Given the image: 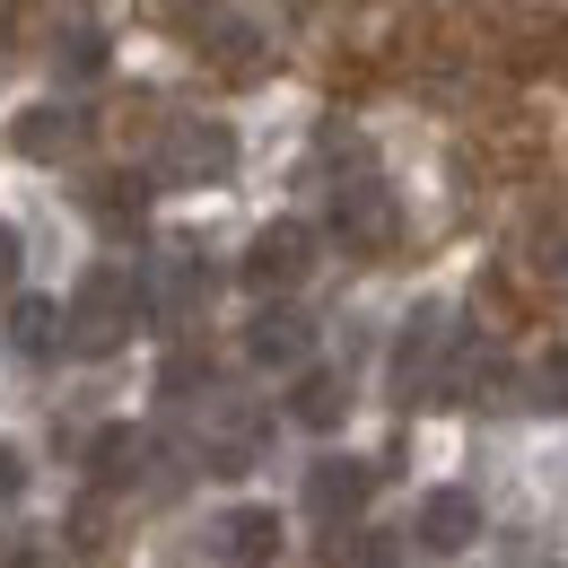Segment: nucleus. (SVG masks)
Listing matches in <instances>:
<instances>
[{
	"mask_svg": "<svg viewBox=\"0 0 568 568\" xmlns=\"http://www.w3.org/2000/svg\"><path fill=\"white\" fill-rule=\"evenodd\" d=\"M9 272H18V236L0 227V281H9Z\"/></svg>",
	"mask_w": 568,
	"mask_h": 568,
	"instance_id": "4be33fe9",
	"label": "nucleus"
},
{
	"mask_svg": "<svg viewBox=\"0 0 568 568\" xmlns=\"http://www.w3.org/2000/svg\"><path fill=\"white\" fill-rule=\"evenodd\" d=\"M9 141L27 149V158H71V149L88 141V114H79V105H36V114H18Z\"/></svg>",
	"mask_w": 568,
	"mask_h": 568,
	"instance_id": "9d476101",
	"label": "nucleus"
},
{
	"mask_svg": "<svg viewBox=\"0 0 568 568\" xmlns=\"http://www.w3.org/2000/svg\"><path fill=\"white\" fill-rule=\"evenodd\" d=\"M227 158H236V141H227L219 123L175 114V123H166V141H158V175H166V184H219V175H227Z\"/></svg>",
	"mask_w": 568,
	"mask_h": 568,
	"instance_id": "f03ea898",
	"label": "nucleus"
},
{
	"mask_svg": "<svg viewBox=\"0 0 568 568\" xmlns=\"http://www.w3.org/2000/svg\"><path fill=\"white\" fill-rule=\"evenodd\" d=\"M132 455H141V428H97L88 437V473L97 481H132Z\"/></svg>",
	"mask_w": 568,
	"mask_h": 568,
	"instance_id": "dca6fc26",
	"label": "nucleus"
},
{
	"mask_svg": "<svg viewBox=\"0 0 568 568\" xmlns=\"http://www.w3.org/2000/svg\"><path fill=\"white\" fill-rule=\"evenodd\" d=\"M342 412H351V385H342L333 367H306V376L288 385V420L297 428H342Z\"/></svg>",
	"mask_w": 568,
	"mask_h": 568,
	"instance_id": "f8f14e48",
	"label": "nucleus"
},
{
	"mask_svg": "<svg viewBox=\"0 0 568 568\" xmlns=\"http://www.w3.org/2000/svg\"><path fill=\"white\" fill-rule=\"evenodd\" d=\"M376 490V464H358V455H324V464H306V516L315 525H351L358 507Z\"/></svg>",
	"mask_w": 568,
	"mask_h": 568,
	"instance_id": "7ed1b4c3",
	"label": "nucleus"
},
{
	"mask_svg": "<svg viewBox=\"0 0 568 568\" xmlns=\"http://www.w3.org/2000/svg\"><path fill=\"white\" fill-rule=\"evenodd\" d=\"M542 403H560V412H568V351L542 367Z\"/></svg>",
	"mask_w": 568,
	"mask_h": 568,
	"instance_id": "aec40b11",
	"label": "nucleus"
},
{
	"mask_svg": "<svg viewBox=\"0 0 568 568\" xmlns=\"http://www.w3.org/2000/svg\"><path fill=\"white\" fill-rule=\"evenodd\" d=\"M0 568H44V551H36V534H0Z\"/></svg>",
	"mask_w": 568,
	"mask_h": 568,
	"instance_id": "6ab92c4d",
	"label": "nucleus"
},
{
	"mask_svg": "<svg viewBox=\"0 0 568 568\" xmlns=\"http://www.w3.org/2000/svg\"><path fill=\"white\" fill-rule=\"evenodd\" d=\"M88 211H97V219H114V227H141L149 184H141V175H105V184H88Z\"/></svg>",
	"mask_w": 568,
	"mask_h": 568,
	"instance_id": "2eb2a0df",
	"label": "nucleus"
},
{
	"mask_svg": "<svg viewBox=\"0 0 568 568\" xmlns=\"http://www.w3.org/2000/svg\"><path fill=\"white\" fill-rule=\"evenodd\" d=\"M141 324V272L132 263H97L88 281H79V297L62 306V351H114L123 333Z\"/></svg>",
	"mask_w": 568,
	"mask_h": 568,
	"instance_id": "f257e3e1",
	"label": "nucleus"
},
{
	"mask_svg": "<svg viewBox=\"0 0 568 568\" xmlns=\"http://www.w3.org/2000/svg\"><path fill=\"white\" fill-rule=\"evenodd\" d=\"M455 342V324H446V306H420L412 324H403V342H394V385L403 394H437V351Z\"/></svg>",
	"mask_w": 568,
	"mask_h": 568,
	"instance_id": "39448f33",
	"label": "nucleus"
},
{
	"mask_svg": "<svg viewBox=\"0 0 568 568\" xmlns=\"http://www.w3.org/2000/svg\"><path fill=\"white\" fill-rule=\"evenodd\" d=\"M315 263V227L306 219H272L254 245H245V288H288Z\"/></svg>",
	"mask_w": 568,
	"mask_h": 568,
	"instance_id": "20e7f679",
	"label": "nucleus"
},
{
	"mask_svg": "<svg viewBox=\"0 0 568 568\" xmlns=\"http://www.w3.org/2000/svg\"><path fill=\"white\" fill-rule=\"evenodd\" d=\"M219 560L227 568H272L281 560V516L272 507H227L219 516Z\"/></svg>",
	"mask_w": 568,
	"mask_h": 568,
	"instance_id": "423d86ee",
	"label": "nucleus"
},
{
	"mask_svg": "<svg viewBox=\"0 0 568 568\" xmlns=\"http://www.w3.org/2000/svg\"><path fill=\"white\" fill-rule=\"evenodd\" d=\"M158 297V315H175V324H193L202 315V297H211V272L193 263V254H166L158 263V281H141V306Z\"/></svg>",
	"mask_w": 568,
	"mask_h": 568,
	"instance_id": "1a4fd4ad",
	"label": "nucleus"
},
{
	"mask_svg": "<svg viewBox=\"0 0 568 568\" xmlns=\"http://www.w3.org/2000/svg\"><path fill=\"white\" fill-rule=\"evenodd\" d=\"M263 455V420L254 412H219V428H211V455H202V473H245Z\"/></svg>",
	"mask_w": 568,
	"mask_h": 568,
	"instance_id": "ddd939ff",
	"label": "nucleus"
},
{
	"mask_svg": "<svg viewBox=\"0 0 568 568\" xmlns=\"http://www.w3.org/2000/svg\"><path fill=\"white\" fill-rule=\"evenodd\" d=\"M333 227H342L351 245H385V236H394V193H385V184H342Z\"/></svg>",
	"mask_w": 568,
	"mask_h": 568,
	"instance_id": "9b49d317",
	"label": "nucleus"
},
{
	"mask_svg": "<svg viewBox=\"0 0 568 568\" xmlns=\"http://www.w3.org/2000/svg\"><path fill=\"white\" fill-rule=\"evenodd\" d=\"M202 376H211V367H202V358L184 351V358H166V376H158V394H166V403H175V394H193V385H202Z\"/></svg>",
	"mask_w": 568,
	"mask_h": 568,
	"instance_id": "a211bd4d",
	"label": "nucleus"
},
{
	"mask_svg": "<svg viewBox=\"0 0 568 568\" xmlns=\"http://www.w3.org/2000/svg\"><path fill=\"white\" fill-rule=\"evenodd\" d=\"M9 342H18V358H53L62 351V306L53 297H18L9 306Z\"/></svg>",
	"mask_w": 568,
	"mask_h": 568,
	"instance_id": "4468645a",
	"label": "nucleus"
},
{
	"mask_svg": "<svg viewBox=\"0 0 568 568\" xmlns=\"http://www.w3.org/2000/svg\"><path fill=\"white\" fill-rule=\"evenodd\" d=\"M306 351H315V324L297 306H263L254 333H245V358H263V367H297Z\"/></svg>",
	"mask_w": 568,
	"mask_h": 568,
	"instance_id": "6e6552de",
	"label": "nucleus"
},
{
	"mask_svg": "<svg viewBox=\"0 0 568 568\" xmlns=\"http://www.w3.org/2000/svg\"><path fill=\"white\" fill-rule=\"evenodd\" d=\"M0 498H18V455L0 446Z\"/></svg>",
	"mask_w": 568,
	"mask_h": 568,
	"instance_id": "412c9836",
	"label": "nucleus"
},
{
	"mask_svg": "<svg viewBox=\"0 0 568 568\" xmlns=\"http://www.w3.org/2000/svg\"><path fill=\"white\" fill-rule=\"evenodd\" d=\"M333 560L342 568H403V542H394V534H342Z\"/></svg>",
	"mask_w": 568,
	"mask_h": 568,
	"instance_id": "f3484780",
	"label": "nucleus"
},
{
	"mask_svg": "<svg viewBox=\"0 0 568 568\" xmlns=\"http://www.w3.org/2000/svg\"><path fill=\"white\" fill-rule=\"evenodd\" d=\"M412 534H420L428 551H464V542L481 534V498H473V490H428Z\"/></svg>",
	"mask_w": 568,
	"mask_h": 568,
	"instance_id": "0eeeda50",
	"label": "nucleus"
}]
</instances>
